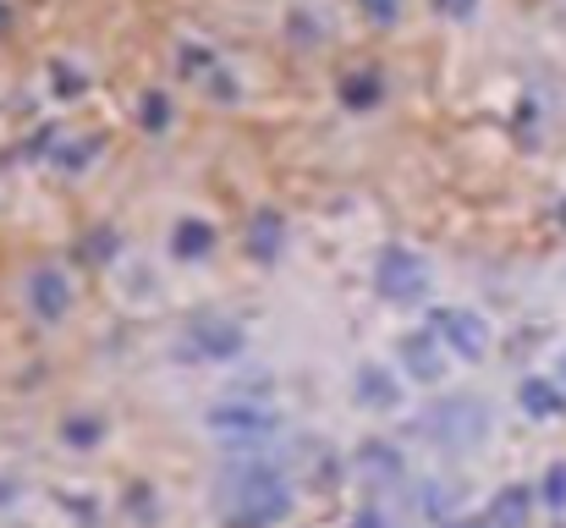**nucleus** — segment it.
<instances>
[{
  "mask_svg": "<svg viewBox=\"0 0 566 528\" xmlns=\"http://www.w3.org/2000/svg\"><path fill=\"white\" fill-rule=\"evenodd\" d=\"M352 391H358V407H374V413H390V407L401 402V380H396L385 363H358Z\"/></svg>",
  "mask_w": 566,
  "mask_h": 528,
  "instance_id": "8",
  "label": "nucleus"
},
{
  "mask_svg": "<svg viewBox=\"0 0 566 528\" xmlns=\"http://www.w3.org/2000/svg\"><path fill=\"white\" fill-rule=\"evenodd\" d=\"M144 122H149V127H166V100H160V94L144 100Z\"/></svg>",
  "mask_w": 566,
  "mask_h": 528,
  "instance_id": "21",
  "label": "nucleus"
},
{
  "mask_svg": "<svg viewBox=\"0 0 566 528\" xmlns=\"http://www.w3.org/2000/svg\"><path fill=\"white\" fill-rule=\"evenodd\" d=\"M210 429L220 435V440H231V435H275L281 429V407L264 396V391H226L215 407H210Z\"/></svg>",
  "mask_w": 566,
  "mask_h": 528,
  "instance_id": "4",
  "label": "nucleus"
},
{
  "mask_svg": "<svg viewBox=\"0 0 566 528\" xmlns=\"http://www.w3.org/2000/svg\"><path fill=\"white\" fill-rule=\"evenodd\" d=\"M561 374H566V363H561Z\"/></svg>",
  "mask_w": 566,
  "mask_h": 528,
  "instance_id": "26",
  "label": "nucleus"
},
{
  "mask_svg": "<svg viewBox=\"0 0 566 528\" xmlns=\"http://www.w3.org/2000/svg\"><path fill=\"white\" fill-rule=\"evenodd\" d=\"M215 512L226 528H275L292 512V484L275 457L264 462H231L215 484Z\"/></svg>",
  "mask_w": 566,
  "mask_h": 528,
  "instance_id": "1",
  "label": "nucleus"
},
{
  "mask_svg": "<svg viewBox=\"0 0 566 528\" xmlns=\"http://www.w3.org/2000/svg\"><path fill=\"white\" fill-rule=\"evenodd\" d=\"M352 528H385V517H380V512H374V506H363V512H358V517H352Z\"/></svg>",
  "mask_w": 566,
  "mask_h": 528,
  "instance_id": "22",
  "label": "nucleus"
},
{
  "mask_svg": "<svg viewBox=\"0 0 566 528\" xmlns=\"http://www.w3.org/2000/svg\"><path fill=\"white\" fill-rule=\"evenodd\" d=\"M489 407L478 396H434L423 413H418V435L434 440V446H451V451H473L484 435H489Z\"/></svg>",
  "mask_w": 566,
  "mask_h": 528,
  "instance_id": "2",
  "label": "nucleus"
},
{
  "mask_svg": "<svg viewBox=\"0 0 566 528\" xmlns=\"http://www.w3.org/2000/svg\"><path fill=\"white\" fill-rule=\"evenodd\" d=\"M177 347H182V358H193V363H237V358L248 352V330H242L237 319H226V314H193V319L182 325Z\"/></svg>",
  "mask_w": 566,
  "mask_h": 528,
  "instance_id": "3",
  "label": "nucleus"
},
{
  "mask_svg": "<svg viewBox=\"0 0 566 528\" xmlns=\"http://www.w3.org/2000/svg\"><path fill=\"white\" fill-rule=\"evenodd\" d=\"M215 248V232L204 226V221H182L177 232H171V254L177 259H204Z\"/></svg>",
  "mask_w": 566,
  "mask_h": 528,
  "instance_id": "13",
  "label": "nucleus"
},
{
  "mask_svg": "<svg viewBox=\"0 0 566 528\" xmlns=\"http://www.w3.org/2000/svg\"><path fill=\"white\" fill-rule=\"evenodd\" d=\"M363 12H369L374 23H396V12H401V7H396V0H363Z\"/></svg>",
  "mask_w": 566,
  "mask_h": 528,
  "instance_id": "18",
  "label": "nucleus"
},
{
  "mask_svg": "<svg viewBox=\"0 0 566 528\" xmlns=\"http://www.w3.org/2000/svg\"><path fill=\"white\" fill-rule=\"evenodd\" d=\"M358 468H363V479H380V484H396V479H401V457H396L385 440H369V446L358 451Z\"/></svg>",
  "mask_w": 566,
  "mask_h": 528,
  "instance_id": "11",
  "label": "nucleus"
},
{
  "mask_svg": "<svg viewBox=\"0 0 566 528\" xmlns=\"http://www.w3.org/2000/svg\"><path fill=\"white\" fill-rule=\"evenodd\" d=\"M445 528H495L489 517H456V523H445Z\"/></svg>",
  "mask_w": 566,
  "mask_h": 528,
  "instance_id": "23",
  "label": "nucleus"
},
{
  "mask_svg": "<svg viewBox=\"0 0 566 528\" xmlns=\"http://www.w3.org/2000/svg\"><path fill=\"white\" fill-rule=\"evenodd\" d=\"M412 506H418L423 517H451V506H456V484H445V479H423V484L412 490Z\"/></svg>",
  "mask_w": 566,
  "mask_h": 528,
  "instance_id": "14",
  "label": "nucleus"
},
{
  "mask_svg": "<svg viewBox=\"0 0 566 528\" xmlns=\"http://www.w3.org/2000/svg\"><path fill=\"white\" fill-rule=\"evenodd\" d=\"M550 506H566V462H555L550 473H544V490H539Z\"/></svg>",
  "mask_w": 566,
  "mask_h": 528,
  "instance_id": "17",
  "label": "nucleus"
},
{
  "mask_svg": "<svg viewBox=\"0 0 566 528\" xmlns=\"http://www.w3.org/2000/svg\"><path fill=\"white\" fill-rule=\"evenodd\" d=\"M29 308H34L39 319H61V314L72 308V281H67L61 270H34V276H29Z\"/></svg>",
  "mask_w": 566,
  "mask_h": 528,
  "instance_id": "9",
  "label": "nucleus"
},
{
  "mask_svg": "<svg viewBox=\"0 0 566 528\" xmlns=\"http://www.w3.org/2000/svg\"><path fill=\"white\" fill-rule=\"evenodd\" d=\"M528 506H533V495H528L522 484H511V490H500V495H495V506H489V523H495V528H522Z\"/></svg>",
  "mask_w": 566,
  "mask_h": 528,
  "instance_id": "15",
  "label": "nucleus"
},
{
  "mask_svg": "<svg viewBox=\"0 0 566 528\" xmlns=\"http://www.w3.org/2000/svg\"><path fill=\"white\" fill-rule=\"evenodd\" d=\"M7 18H12V12H7V0H0V29H7Z\"/></svg>",
  "mask_w": 566,
  "mask_h": 528,
  "instance_id": "25",
  "label": "nucleus"
},
{
  "mask_svg": "<svg viewBox=\"0 0 566 528\" xmlns=\"http://www.w3.org/2000/svg\"><path fill=\"white\" fill-rule=\"evenodd\" d=\"M429 336H434L451 358H462V363H478V358L489 352V325H484L473 308H434V314H429Z\"/></svg>",
  "mask_w": 566,
  "mask_h": 528,
  "instance_id": "5",
  "label": "nucleus"
},
{
  "mask_svg": "<svg viewBox=\"0 0 566 528\" xmlns=\"http://www.w3.org/2000/svg\"><path fill=\"white\" fill-rule=\"evenodd\" d=\"M473 7H478V0H434L440 18H473Z\"/></svg>",
  "mask_w": 566,
  "mask_h": 528,
  "instance_id": "20",
  "label": "nucleus"
},
{
  "mask_svg": "<svg viewBox=\"0 0 566 528\" xmlns=\"http://www.w3.org/2000/svg\"><path fill=\"white\" fill-rule=\"evenodd\" d=\"M374 287H380L390 303H418V297L429 292V265H423V254H412V248H385V254L374 259Z\"/></svg>",
  "mask_w": 566,
  "mask_h": 528,
  "instance_id": "6",
  "label": "nucleus"
},
{
  "mask_svg": "<svg viewBox=\"0 0 566 528\" xmlns=\"http://www.w3.org/2000/svg\"><path fill=\"white\" fill-rule=\"evenodd\" d=\"M341 100H347L352 111L380 105V78H374V72H352V78H341Z\"/></svg>",
  "mask_w": 566,
  "mask_h": 528,
  "instance_id": "16",
  "label": "nucleus"
},
{
  "mask_svg": "<svg viewBox=\"0 0 566 528\" xmlns=\"http://www.w3.org/2000/svg\"><path fill=\"white\" fill-rule=\"evenodd\" d=\"M67 435H72V446H94L100 424H89V418H72V424H67Z\"/></svg>",
  "mask_w": 566,
  "mask_h": 528,
  "instance_id": "19",
  "label": "nucleus"
},
{
  "mask_svg": "<svg viewBox=\"0 0 566 528\" xmlns=\"http://www.w3.org/2000/svg\"><path fill=\"white\" fill-rule=\"evenodd\" d=\"M281 243H286V226H281V215H253V226H248V248H253V259H275L281 254Z\"/></svg>",
  "mask_w": 566,
  "mask_h": 528,
  "instance_id": "12",
  "label": "nucleus"
},
{
  "mask_svg": "<svg viewBox=\"0 0 566 528\" xmlns=\"http://www.w3.org/2000/svg\"><path fill=\"white\" fill-rule=\"evenodd\" d=\"M7 501H18V484H12V479H0V506H7Z\"/></svg>",
  "mask_w": 566,
  "mask_h": 528,
  "instance_id": "24",
  "label": "nucleus"
},
{
  "mask_svg": "<svg viewBox=\"0 0 566 528\" xmlns=\"http://www.w3.org/2000/svg\"><path fill=\"white\" fill-rule=\"evenodd\" d=\"M401 369L412 374V380H423V385H434L440 374H445V363H451V352L429 336V330H412V336H401Z\"/></svg>",
  "mask_w": 566,
  "mask_h": 528,
  "instance_id": "7",
  "label": "nucleus"
},
{
  "mask_svg": "<svg viewBox=\"0 0 566 528\" xmlns=\"http://www.w3.org/2000/svg\"><path fill=\"white\" fill-rule=\"evenodd\" d=\"M517 402H522V413H528V418H555V413L566 407L561 385H550V380H522Z\"/></svg>",
  "mask_w": 566,
  "mask_h": 528,
  "instance_id": "10",
  "label": "nucleus"
}]
</instances>
